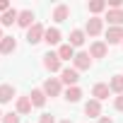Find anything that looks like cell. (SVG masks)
<instances>
[{
	"label": "cell",
	"mask_w": 123,
	"mask_h": 123,
	"mask_svg": "<svg viewBox=\"0 0 123 123\" xmlns=\"http://www.w3.org/2000/svg\"><path fill=\"white\" fill-rule=\"evenodd\" d=\"M39 123H55V118H53L51 113H41V116H39Z\"/></svg>",
	"instance_id": "obj_27"
},
{
	"label": "cell",
	"mask_w": 123,
	"mask_h": 123,
	"mask_svg": "<svg viewBox=\"0 0 123 123\" xmlns=\"http://www.w3.org/2000/svg\"><path fill=\"white\" fill-rule=\"evenodd\" d=\"M58 123H73V121H70V118H65V121H58Z\"/></svg>",
	"instance_id": "obj_30"
},
{
	"label": "cell",
	"mask_w": 123,
	"mask_h": 123,
	"mask_svg": "<svg viewBox=\"0 0 123 123\" xmlns=\"http://www.w3.org/2000/svg\"><path fill=\"white\" fill-rule=\"evenodd\" d=\"M55 53H58V58H60V60H73V58H75V48H73L70 43H60Z\"/></svg>",
	"instance_id": "obj_20"
},
{
	"label": "cell",
	"mask_w": 123,
	"mask_h": 123,
	"mask_svg": "<svg viewBox=\"0 0 123 123\" xmlns=\"http://www.w3.org/2000/svg\"><path fill=\"white\" fill-rule=\"evenodd\" d=\"M99 123H113V121H111L109 116H101V118H99Z\"/></svg>",
	"instance_id": "obj_29"
},
{
	"label": "cell",
	"mask_w": 123,
	"mask_h": 123,
	"mask_svg": "<svg viewBox=\"0 0 123 123\" xmlns=\"http://www.w3.org/2000/svg\"><path fill=\"white\" fill-rule=\"evenodd\" d=\"M85 39H87L85 29H73V31H70V39H68V43H70L73 48H80V46L85 43Z\"/></svg>",
	"instance_id": "obj_13"
},
{
	"label": "cell",
	"mask_w": 123,
	"mask_h": 123,
	"mask_svg": "<svg viewBox=\"0 0 123 123\" xmlns=\"http://www.w3.org/2000/svg\"><path fill=\"white\" fill-rule=\"evenodd\" d=\"M31 109H34V104H31L29 94H27V97H17V113H19V116L31 113Z\"/></svg>",
	"instance_id": "obj_15"
},
{
	"label": "cell",
	"mask_w": 123,
	"mask_h": 123,
	"mask_svg": "<svg viewBox=\"0 0 123 123\" xmlns=\"http://www.w3.org/2000/svg\"><path fill=\"white\" fill-rule=\"evenodd\" d=\"M85 113H87L89 118H101V101L89 99V101L85 104Z\"/></svg>",
	"instance_id": "obj_12"
},
{
	"label": "cell",
	"mask_w": 123,
	"mask_h": 123,
	"mask_svg": "<svg viewBox=\"0 0 123 123\" xmlns=\"http://www.w3.org/2000/svg\"><path fill=\"white\" fill-rule=\"evenodd\" d=\"M109 5H106V0H89V5H87V10L94 15V17H99V12H104Z\"/></svg>",
	"instance_id": "obj_23"
},
{
	"label": "cell",
	"mask_w": 123,
	"mask_h": 123,
	"mask_svg": "<svg viewBox=\"0 0 123 123\" xmlns=\"http://www.w3.org/2000/svg\"><path fill=\"white\" fill-rule=\"evenodd\" d=\"M17 24L22 29H31L36 22H34V12L31 10H19V17H17Z\"/></svg>",
	"instance_id": "obj_10"
},
{
	"label": "cell",
	"mask_w": 123,
	"mask_h": 123,
	"mask_svg": "<svg viewBox=\"0 0 123 123\" xmlns=\"http://www.w3.org/2000/svg\"><path fill=\"white\" fill-rule=\"evenodd\" d=\"M106 53H109V43L106 41H94L89 46V55L92 58H106Z\"/></svg>",
	"instance_id": "obj_11"
},
{
	"label": "cell",
	"mask_w": 123,
	"mask_h": 123,
	"mask_svg": "<svg viewBox=\"0 0 123 123\" xmlns=\"http://www.w3.org/2000/svg\"><path fill=\"white\" fill-rule=\"evenodd\" d=\"M104 19L109 22V27H123V10H109Z\"/></svg>",
	"instance_id": "obj_16"
},
{
	"label": "cell",
	"mask_w": 123,
	"mask_h": 123,
	"mask_svg": "<svg viewBox=\"0 0 123 123\" xmlns=\"http://www.w3.org/2000/svg\"><path fill=\"white\" fill-rule=\"evenodd\" d=\"M7 10H12V7H10V3H7V0H0V15H5Z\"/></svg>",
	"instance_id": "obj_28"
},
{
	"label": "cell",
	"mask_w": 123,
	"mask_h": 123,
	"mask_svg": "<svg viewBox=\"0 0 123 123\" xmlns=\"http://www.w3.org/2000/svg\"><path fill=\"white\" fill-rule=\"evenodd\" d=\"M43 68H46L48 73H60V70H63V60L58 58V53L48 51V53L43 55Z\"/></svg>",
	"instance_id": "obj_2"
},
{
	"label": "cell",
	"mask_w": 123,
	"mask_h": 123,
	"mask_svg": "<svg viewBox=\"0 0 123 123\" xmlns=\"http://www.w3.org/2000/svg\"><path fill=\"white\" fill-rule=\"evenodd\" d=\"M73 68H75L77 73L89 70V68H92V55H89V53H85V51L75 53V58H73Z\"/></svg>",
	"instance_id": "obj_3"
},
{
	"label": "cell",
	"mask_w": 123,
	"mask_h": 123,
	"mask_svg": "<svg viewBox=\"0 0 123 123\" xmlns=\"http://www.w3.org/2000/svg\"><path fill=\"white\" fill-rule=\"evenodd\" d=\"M3 116H5V113H3V111H0V121H3Z\"/></svg>",
	"instance_id": "obj_32"
},
{
	"label": "cell",
	"mask_w": 123,
	"mask_h": 123,
	"mask_svg": "<svg viewBox=\"0 0 123 123\" xmlns=\"http://www.w3.org/2000/svg\"><path fill=\"white\" fill-rule=\"evenodd\" d=\"M60 82L68 85V87H77V82H80V73H77L75 68H63V70H60Z\"/></svg>",
	"instance_id": "obj_5"
},
{
	"label": "cell",
	"mask_w": 123,
	"mask_h": 123,
	"mask_svg": "<svg viewBox=\"0 0 123 123\" xmlns=\"http://www.w3.org/2000/svg\"><path fill=\"white\" fill-rule=\"evenodd\" d=\"M43 41H46L48 46H58V43H60V29L48 27V29H46V34H43Z\"/></svg>",
	"instance_id": "obj_17"
},
{
	"label": "cell",
	"mask_w": 123,
	"mask_h": 123,
	"mask_svg": "<svg viewBox=\"0 0 123 123\" xmlns=\"http://www.w3.org/2000/svg\"><path fill=\"white\" fill-rule=\"evenodd\" d=\"M109 87H111V92L123 94V75H113V77L109 80Z\"/></svg>",
	"instance_id": "obj_24"
},
{
	"label": "cell",
	"mask_w": 123,
	"mask_h": 123,
	"mask_svg": "<svg viewBox=\"0 0 123 123\" xmlns=\"http://www.w3.org/2000/svg\"><path fill=\"white\" fill-rule=\"evenodd\" d=\"M43 34H46V27L36 22L31 29H27V43H29V46H34V43L43 41Z\"/></svg>",
	"instance_id": "obj_4"
},
{
	"label": "cell",
	"mask_w": 123,
	"mask_h": 123,
	"mask_svg": "<svg viewBox=\"0 0 123 123\" xmlns=\"http://www.w3.org/2000/svg\"><path fill=\"white\" fill-rule=\"evenodd\" d=\"M101 29H104V17H89L87 27H85V34L87 36H99Z\"/></svg>",
	"instance_id": "obj_6"
},
{
	"label": "cell",
	"mask_w": 123,
	"mask_h": 123,
	"mask_svg": "<svg viewBox=\"0 0 123 123\" xmlns=\"http://www.w3.org/2000/svg\"><path fill=\"white\" fill-rule=\"evenodd\" d=\"M63 97H65V101H70V104H77V101L82 99V89H80V87H68V89L63 92Z\"/></svg>",
	"instance_id": "obj_22"
},
{
	"label": "cell",
	"mask_w": 123,
	"mask_h": 123,
	"mask_svg": "<svg viewBox=\"0 0 123 123\" xmlns=\"http://www.w3.org/2000/svg\"><path fill=\"white\" fill-rule=\"evenodd\" d=\"M51 19L53 22H65V19H70V7L68 5H63V3H60V5H55L53 7V15H51Z\"/></svg>",
	"instance_id": "obj_9"
},
{
	"label": "cell",
	"mask_w": 123,
	"mask_h": 123,
	"mask_svg": "<svg viewBox=\"0 0 123 123\" xmlns=\"http://www.w3.org/2000/svg\"><path fill=\"white\" fill-rule=\"evenodd\" d=\"M109 94H111V87H109L106 82H97V85L92 87V99H97V101L109 99Z\"/></svg>",
	"instance_id": "obj_7"
},
{
	"label": "cell",
	"mask_w": 123,
	"mask_h": 123,
	"mask_svg": "<svg viewBox=\"0 0 123 123\" xmlns=\"http://www.w3.org/2000/svg\"><path fill=\"white\" fill-rule=\"evenodd\" d=\"M113 109H116V111H123V94H116V99H113Z\"/></svg>",
	"instance_id": "obj_26"
},
{
	"label": "cell",
	"mask_w": 123,
	"mask_h": 123,
	"mask_svg": "<svg viewBox=\"0 0 123 123\" xmlns=\"http://www.w3.org/2000/svg\"><path fill=\"white\" fill-rule=\"evenodd\" d=\"M15 48H17V41H15V36H5L3 41H0V55H7V53H15Z\"/></svg>",
	"instance_id": "obj_21"
},
{
	"label": "cell",
	"mask_w": 123,
	"mask_h": 123,
	"mask_svg": "<svg viewBox=\"0 0 123 123\" xmlns=\"http://www.w3.org/2000/svg\"><path fill=\"white\" fill-rule=\"evenodd\" d=\"M17 17H19V10H7L5 15H0V24L3 27H12V24H17Z\"/></svg>",
	"instance_id": "obj_19"
},
{
	"label": "cell",
	"mask_w": 123,
	"mask_h": 123,
	"mask_svg": "<svg viewBox=\"0 0 123 123\" xmlns=\"http://www.w3.org/2000/svg\"><path fill=\"white\" fill-rule=\"evenodd\" d=\"M106 43H109V46L123 43V27H109V29H106Z\"/></svg>",
	"instance_id": "obj_8"
},
{
	"label": "cell",
	"mask_w": 123,
	"mask_h": 123,
	"mask_svg": "<svg viewBox=\"0 0 123 123\" xmlns=\"http://www.w3.org/2000/svg\"><path fill=\"white\" fill-rule=\"evenodd\" d=\"M3 123H19V113H5Z\"/></svg>",
	"instance_id": "obj_25"
},
{
	"label": "cell",
	"mask_w": 123,
	"mask_h": 123,
	"mask_svg": "<svg viewBox=\"0 0 123 123\" xmlns=\"http://www.w3.org/2000/svg\"><path fill=\"white\" fill-rule=\"evenodd\" d=\"M15 97H17V92H15L12 85H0V104H7V101H12Z\"/></svg>",
	"instance_id": "obj_18"
},
{
	"label": "cell",
	"mask_w": 123,
	"mask_h": 123,
	"mask_svg": "<svg viewBox=\"0 0 123 123\" xmlns=\"http://www.w3.org/2000/svg\"><path fill=\"white\" fill-rule=\"evenodd\" d=\"M3 39H5V36H3V29H0V41H3Z\"/></svg>",
	"instance_id": "obj_31"
},
{
	"label": "cell",
	"mask_w": 123,
	"mask_h": 123,
	"mask_svg": "<svg viewBox=\"0 0 123 123\" xmlns=\"http://www.w3.org/2000/svg\"><path fill=\"white\" fill-rule=\"evenodd\" d=\"M29 99H31V104H34V109H41V106H46V92L43 89H31L29 92Z\"/></svg>",
	"instance_id": "obj_14"
},
{
	"label": "cell",
	"mask_w": 123,
	"mask_h": 123,
	"mask_svg": "<svg viewBox=\"0 0 123 123\" xmlns=\"http://www.w3.org/2000/svg\"><path fill=\"white\" fill-rule=\"evenodd\" d=\"M41 89L46 92V97H60L63 94V82H60V77H48Z\"/></svg>",
	"instance_id": "obj_1"
}]
</instances>
